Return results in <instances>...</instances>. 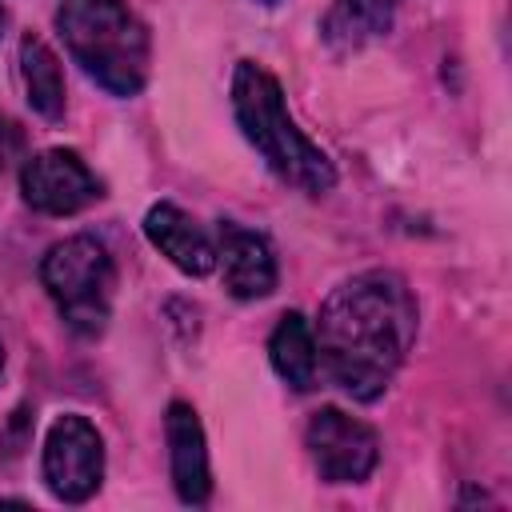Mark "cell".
I'll return each instance as SVG.
<instances>
[{"mask_svg":"<svg viewBox=\"0 0 512 512\" xmlns=\"http://www.w3.org/2000/svg\"><path fill=\"white\" fill-rule=\"evenodd\" d=\"M416 340V300L388 268L344 280L320 308L316 352L328 380L352 400H376Z\"/></svg>","mask_w":512,"mask_h":512,"instance_id":"obj_1","label":"cell"},{"mask_svg":"<svg viewBox=\"0 0 512 512\" xmlns=\"http://www.w3.org/2000/svg\"><path fill=\"white\" fill-rule=\"evenodd\" d=\"M232 112H236L244 140L264 156V164L284 184H292L308 196H320L336 184L332 160L324 156L320 144H312L296 128V120L284 104L280 80L268 68H260L256 60H240L232 72Z\"/></svg>","mask_w":512,"mask_h":512,"instance_id":"obj_2","label":"cell"},{"mask_svg":"<svg viewBox=\"0 0 512 512\" xmlns=\"http://www.w3.org/2000/svg\"><path fill=\"white\" fill-rule=\"evenodd\" d=\"M56 28L72 60L112 96H136L148 80L152 40L124 0H60Z\"/></svg>","mask_w":512,"mask_h":512,"instance_id":"obj_3","label":"cell"},{"mask_svg":"<svg viewBox=\"0 0 512 512\" xmlns=\"http://www.w3.org/2000/svg\"><path fill=\"white\" fill-rule=\"evenodd\" d=\"M40 280L56 300L64 324L80 336H100L112 312L116 268L96 236H68L40 260Z\"/></svg>","mask_w":512,"mask_h":512,"instance_id":"obj_4","label":"cell"},{"mask_svg":"<svg viewBox=\"0 0 512 512\" xmlns=\"http://www.w3.org/2000/svg\"><path fill=\"white\" fill-rule=\"evenodd\" d=\"M104 480V440L88 416H60L44 436V484L64 504H84Z\"/></svg>","mask_w":512,"mask_h":512,"instance_id":"obj_5","label":"cell"},{"mask_svg":"<svg viewBox=\"0 0 512 512\" xmlns=\"http://www.w3.org/2000/svg\"><path fill=\"white\" fill-rule=\"evenodd\" d=\"M304 444H308V456H312L320 480H328V484H360L372 476V468L380 460L376 432L340 408L312 412V420L304 428Z\"/></svg>","mask_w":512,"mask_h":512,"instance_id":"obj_6","label":"cell"},{"mask_svg":"<svg viewBox=\"0 0 512 512\" xmlns=\"http://www.w3.org/2000/svg\"><path fill=\"white\" fill-rule=\"evenodd\" d=\"M100 188L104 184L96 180V172L72 148L36 152L20 172L24 200L44 216H72V212L88 208L92 200H100Z\"/></svg>","mask_w":512,"mask_h":512,"instance_id":"obj_7","label":"cell"},{"mask_svg":"<svg viewBox=\"0 0 512 512\" xmlns=\"http://www.w3.org/2000/svg\"><path fill=\"white\" fill-rule=\"evenodd\" d=\"M216 264L224 268V288L236 300H260L276 288V256L268 240L252 228L240 224H220V244H216Z\"/></svg>","mask_w":512,"mask_h":512,"instance_id":"obj_8","label":"cell"},{"mask_svg":"<svg viewBox=\"0 0 512 512\" xmlns=\"http://www.w3.org/2000/svg\"><path fill=\"white\" fill-rule=\"evenodd\" d=\"M164 436H168V460H172V484L184 504H204L212 492V472H208V448H204V428L192 412V404L172 400L164 416Z\"/></svg>","mask_w":512,"mask_h":512,"instance_id":"obj_9","label":"cell"},{"mask_svg":"<svg viewBox=\"0 0 512 512\" xmlns=\"http://www.w3.org/2000/svg\"><path fill=\"white\" fill-rule=\"evenodd\" d=\"M144 236L152 240V248L160 256H168L188 276H208L216 268V244H212V236L184 208H176L168 200H160V204L148 208Z\"/></svg>","mask_w":512,"mask_h":512,"instance_id":"obj_10","label":"cell"},{"mask_svg":"<svg viewBox=\"0 0 512 512\" xmlns=\"http://www.w3.org/2000/svg\"><path fill=\"white\" fill-rule=\"evenodd\" d=\"M392 28V0H332L320 20V36L332 52H356Z\"/></svg>","mask_w":512,"mask_h":512,"instance_id":"obj_11","label":"cell"},{"mask_svg":"<svg viewBox=\"0 0 512 512\" xmlns=\"http://www.w3.org/2000/svg\"><path fill=\"white\" fill-rule=\"evenodd\" d=\"M268 356H272V368L280 372V380H288L296 392H308L316 384V368H320L316 332L300 312L280 316V324L272 328V340H268Z\"/></svg>","mask_w":512,"mask_h":512,"instance_id":"obj_12","label":"cell"},{"mask_svg":"<svg viewBox=\"0 0 512 512\" xmlns=\"http://www.w3.org/2000/svg\"><path fill=\"white\" fill-rule=\"evenodd\" d=\"M20 80H24L32 112L56 124L64 116V72H60L56 52L32 32L20 40Z\"/></svg>","mask_w":512,"mask_h":512,"instance_id":"obj_13","label":"cell"},{"mask_svg":"<svg viewBox=\"0 0 512 512\" xmlns=\"http://www.w3.org/2000/svg\"><path fill=\"white\" fill-rule=\"evenodd\" d=\"M4 156H8V124L0 120V168H4Z\"/></svg>","mask_w":512,"mask_h":512,"instance_id":"obj_14","label":"cell"},{"mask_svg":"<svg viewBox=\"0 0 512 512\" xmlns=\"http://www.w3.org/2000/svg\"><path fill=\"white\" fill-rule=\"evenodd\" d=\"M0 28H4V8H0Z\"/></svg>","mask_w":512,"mask_h":512,"instance_id":"obj_15","label":"cell"},{"mask_svg":"<svg viewBox=\"0 0 512 512\" xmlns=\"http://www.w3.org/2000/svg\"><path fill=\"white\" fill-rule=\"evenodd\" d=\"M260 4H276V0H260Z\"/></svg>","mask_w":512,"mask_h":512,"instance_id":"obj_16","label":"cell"},{"mask_svg":"<svg viewBox=\"0 0 512 512\" xmlns=\"http://www.w3.org/2000/svg\"><path fill=\"white\" fill-rule=\"evenodd\" d=\"M0 364H4V352H0Z\"/></svg>","mask_w":512,"mask_h":512,"instance_id":"obj_17","label":"cell"}]
</instances>
